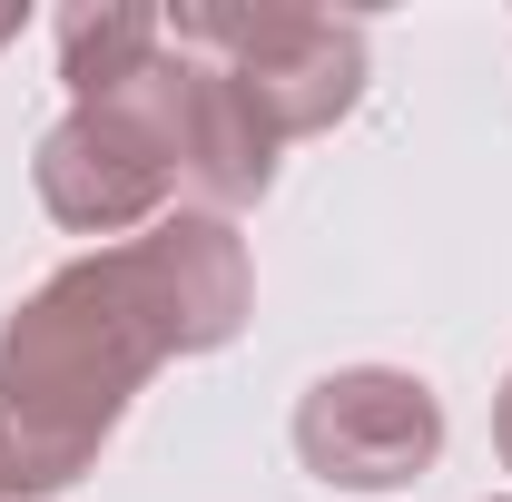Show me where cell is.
Instances as JSON below:
<instances>
[{
	"label": "cell",
	"instance_id": "6da1fadb",
	"mask_svg": "<svg viewBox=\"0 0 512 502\" xmlns=\"http://www.w3.org/2000/svg\"><path fill=\"white\" fill-rule=\"evenodd\" d=\"M158 365H168V325L128 247L79 256L40 296H20L0 325V493H69Z\"/></svg>",
	"mask_w": 512,
	"mask_h": 502
},
{
	"label": "cell",
	"instance_id": "7a4b0ae2",
	"mask_svg": "<svg viewBox=\"0 0 512 502\" xmlns=\"http://www.w3.org/2000/svg\"><path fill=\"white\" fill-rule=\"evenodd\" d=\"M168 40L217 60L256 99L276 138H316L365 99V20L296 10V0H178Z\"/></svg>",
	"mask_w": 512,
	"mask_h": 502
},
{
	"label": "cell",
	"instance_id": "3957f363",
	"mask_svg": "<svg viewBox=\"0 0 512 502\" xmlns=\"http://www.w3.org/2000/svg\"><path fill=\"white\" fill-rule=\"evenodd\" d=\"M109 99L168 148L178 188L207 197V217H237V207H256V197L276 188V148H286V138L256 119V99L217 60H197V50L168 40V50L138 69L128 89H109ZM89 109H99V99H89Z\"/></svg>",
	"mask_w": 512,
	"mask_h": 502
},
{
	"label": "cell",
	"instance_id": "277c9868",
	"mask_svg": "<svg viewBox=\"0 0 512 502\" xmlns=\"http://www.w3.org/2000/svg\"><path fill=\"white\" fill-rule=\"evenodd\" d=\"M444 453V404L404 365H345L296 404V463L335 493H404Z\"/></svg>",
	"mask_w": 512,
	"mask_h": 502
},
{
	"label": "cell",
	"instance_id": "5b68a950",
	"mask_svg": "<svg viewBox=\"0 0 512 502\" xmlns=\"http://www.w3.org/2000/svg\"><path fill=\"white\" fill-rule=\"evenodd\" d=\"M30 178H40V207H50L60 227H79V237H128V227H158V207H168V188H178L168 148L128 119L119 99L69 109V119L40 138Z\"/></svg>",
	"mask_w": 512,
	"mask_h": 502
},
{
	"label": "cell",
	"instance_id": "8992f818",
	"mask_svg": "<svg viewBox=\"0 0 512 502\" xmlns=\"http://www.w3.org/2000/svg\"><path fill=\"white\" fill-rule=\"evenodd\" d=\"M128 256H138V286H148V306L168 325V355H217V345L247 335L256 276H247V237H237L227 217L178 207V217H158L148 237H128Z\"/></svg>",
	"mask_w": 512,
	"mask_h": 502
},
{
	"label": "cell",
	"instance_id": "52a82bcc",
	"mask_svg": "<svg viewBox=\"0 0 512 502\" xmlns=\"http://www.w3.org/2000/svg\"><path fill=\"white\" fill-rule=\"evenodd\" d=\"M158 50H168V10H148V0H69L60 10V79L79 89V109L128 89Z\"/></svg>",
	"mask_w": 512,
	"mask_h": 502
},
{
	"label": "cell",
	"instance_id": "ba28073f",
	"mask_svg": "<svg viewBox=\"0 0 512 502\" xmlns=\"http://www.w3.org/2000/svg\"><path fill=\"white\" fill-rule=\"evenodd\" d=\"M493 443H503V463H512V375H503V394H493Z\"/></svg>",
	"mask_w": 512,
	"mask_h": 502
},
{
	"label": "cell",
	"instance_id": "9c48e42d",
	"mask_svg": "<svg viewBox=\"0 0 512 502\" xmlns=\"http://www.w3.org/2000/svg\"><path fill=\"white\" fill-rule=\"evenodd\" d=\"M10 30H20V10H0V40H10Z\"/></svg>",
	"mask_w": 512,
	"mask_h": 502
},
{
	"label": "cell",
	"instance_id": "30bf717a",
	"mask_svg": "<svg viewBox=\"0 0 512 502\" xmlns=\"http://www.w3.org/2000/svg\"><path fill=\"white\" fill-rule=\"evenodd\" d=\"M0 502H10V493H0Z\"/></svg>",
	"mask_w": 512,
	"mask_h": 502
}]
</instances>
